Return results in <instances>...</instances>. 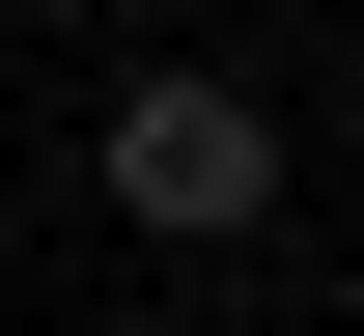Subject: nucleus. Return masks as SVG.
Listing matches in <instances>:
<instances>
[{
  "mask_svg": "<svg viewBox=\"0 0 364 336\" xmlns=\"http://www.w3.org/2000/svg\"><path fill=\"white\" fill-rule=\"evenodd\" d=\"M112 224H168V252H225V224H280V112L252 85H112Z\"/></svg>",
  "mask_w": 364,
  "mask_h": 336,
  "instance_id": "nucleus-1",
  "label": "nucleus"
}]
</instances>
